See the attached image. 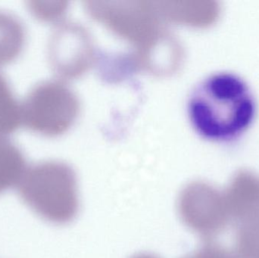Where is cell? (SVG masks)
<instances>
[{"mask_svg":"<svg viewBox=\"0 0 259 258\" xmlns=\"http://www.w3.org/2000/svg\"><path fill=\"white\" fill-rule=\"evenodd\" d=\"M189 113L193 127L205 139L231 143L243 137L253 126L258 102L241 76L222 71L208 76L195 88Z\"/></svg>","mask_w":259,"mask_h":258,"instance_id":"obj_1","label":"cell"},{"mask_svg":"<svg viewBox=\"0 0 259 258\" xmlns=\"http://www.w3.org/2000/svg\"><path fill=\"white\" fill-rule=\"evenodd\" d=\"M77 112L78 101L74 92L57 80L37 83L21 101L22 124L45 136H57L66 131Z\"/></svg>","mask_w":259,"mask_h":258,"instance_id":"obj_2","label":"cell"},{"mask_svg":"<svg viewBox=\"0 0 259 258\" xmlns=\"http://www.w3.org/2000/svg\"><path fill=\"white\" fill-rule=\"evenodd\" d=\"M88 9L93 16L121 36L136 41L140 47L160 32L158 13L152 3L143 2H91Z\"/></svg>","mask_w":259,"mask_h":258,"instance_id":"obj_3","label":"cell"},{"mask_svg":"<svg viewBox=\"0 0 259 258\" xmlns=\"http://www.w3.org/2000/svg\"><path fill=\"white\" fill-rule=\"evenodd\" d=\"M66 168L55 162H42L26 170L21 190L27 203L46 216L57 218L65 211Z\"/></svg>","mask_w":259,"mask_h":258,"instance_id":"obj_4","label":"cell"},{"mask_svg":"<svg viewBox=\"0 0 259 258\" xmlns=\"http://www.w3.org/2000/svg\"><path fill=\"white\" fill-rule=\"evenodd\" d=\"M48 55L58 74L74 77L89 65L92 57L91 42L84 30L74 24H64L50 36Z\"/></svg>","mask_w":259,"mask_h":258,"instance_id":"obj_5","label":"cell"},{"mask_svg":"<svg viewBox=\"0 0 259 258\" xmlns=\"http://www.w3.org/2000/svg\"><path fill=\"white\" fill-rule=\"evenodd\" d=\"M26 36L21 20L10 12L0 10V66L11 63L21 55Z\"/></svg>","mask_w":259,"mask_h":258,"instance_id":"obj_6","label":"cell"},{"mask_svg":"<svg viewBox=\"0 0 259 258\" xmlns=\"http://www.w3.org/2000/svg\"><path fill=\"white\" fill-rule=\"evenodd\" d=\"M24 153L8 138H0V192L21 180L26 171Z\"/></svg>","mask_w":259,"mask_h":258,"instance_id":"obj_7","label":"cell"},{"mask_svg":"<svg viewBox=\"0 0 259 258\" xmlns=\"http://www.w3.org/2000/svg\"><path fill=\"white\" fill-rule=\"evenodd\" d=\"M22 124L21 102L0 72V138H8Z\"/></svg>","mask_w":259,"mask_h":258,"instance_id":"obj_8","label":"cell"},{"mask_svg":"<svg viewBox=\"0 0 259 258\" xmlns=\"http://www.w3.org/2000/svg\"><path fill=\"white\" fill-rule=\"evenodd\" d=\"M29 10L38 19L44 21H54L59 19L66 10L65 2L29 1Z\"/></svg>","mask_w":259,"mask_h":258,"instance_id":"obj_9","label":"cell"}]
</instances>
